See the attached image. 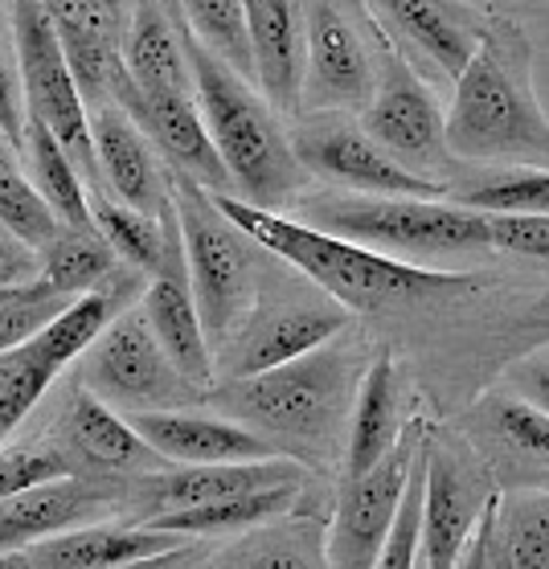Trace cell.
Instances as JSON below:
<instances>
[{"mask_svg": "<svg viewBox=\"0 0 549 569\" xmlns=\"http://www.w3.org/2000/svg\"><path fill=\"white\" fill-rule=\"evenodd\" d=\"M443 136L456 160L549 169V116L533 91V46L517 21H488L476 53L456 74Z\"/></svg>", "mask_w": 549, "mask_h": 569, "instance_id": "obj_1", "label": "cell"}, {"mask_svg": "<svg viewBox=\"0 0 549 569\" xmlns=\"http://www.w3.org/2000/svg\"><path fill=\"white\" fill-rule=\"evenodd\" d=\"M357 381L361 357L353 345H340L332 337L296 361L210 386L206 401L222 418H234L262 435L279 455L320 459L337 451L340 427L353 410Z\"/></svg>", "mask_w": 549, "mask_h": 569, "instance_id": "obj_2", "label": "cell"}, {"mask_svg": "<svg viewBox=\"0 0 549 569\" xmlns=\"http://www.w3.org/2000/svg\"><path fill=\"white\" fill-rule=\"evenodd\" d=\"M218 209L247 233L250 242L274 259H283L291 271H300L325 296L345 303L349 311L386 308L393 299H431L476 291V279L459 271H431L419 262L393 259L373 247L349 242L340 233L316 230L308 221H291L279 209L247 206L242 197L213 193Z\"/></svg>", "mask_w": 549, "mask_h": 569, "instance_id": "obj_3", "label": "cell"}, {"mask_svg": "<svg viewBox=\"0 0 549 569\" xmlns=\"http://www.w3.org/2000/svg\"><path fill=\"white\" fill-rule=\"evenodd\" d=\"M177 29H181V46L189 58V74H193L197 111L206 119V131L230 172V184L247 206H288L300 193L303 164L291 152V136L283 131L274 107L254 91V82L234 74L218 53H210L189 33L181 9H177Z\"/></svg>", "mask_w": 549, "mask_h": 569, "instance_id": "obj_4", "label": "cell"}, {"mask_svg": "<svg viewBox=\"0 0 549 569\" xmlns=\"http://www.w3.org/2000/svg\"><path fill=\"white\" fill-rule=\"evenodd\" d=\"M169 189L177 230H181L189 291H193L206 340L218 352L222 340L247 320L250 303L259 296L254 242L218 209L210 189H201L181 172H169Z\"/></svg>", "mask_w": 549, "mask_h": 569, "instance_id": "obj_5", "label": "cell"}, {"mask_svg": "<svg viewBox=\"0 0 549 569\" xmlns=\"http://www.w3.org/2000/svg\"><path fill=\"white\" fill-rule=\"evenodd\" d=\"M308 226L340 233L393 259H447V254L488 250L485 213L456 201H419V197L337 201V206H316Z\"/></svg>", "mask_w": 549, "mask_h": 569, "instance_id": "obj_6", "label": "cell"}, {"mask_svg": "<svg viewBox=\"0 0 549 569\" xmlns=\"http://www.w3.org/2000/svg\"><path fill=\"white\" fill-rule=\"evenodd\" d=\"M9 33H13L26 111L53 131V140L62 143L66 156L74 160L82 184L103 189L91 143V111H87L79 87H74L62 38H58V26L46 13V4L41 0H9Z\"/></svg>", "mask_w": 549, "mask_h": 569, "instance_id": "obj_7", "label": "cell"}, {"mask_svg": "<svg viewBox=\"0 0 549 569\" xmlns=\"http://www.w3.org/2000/svg\"><path fill=\"white\" fill-rule=\"evenodd\" d=\"M79 381L87 393L107 401L119 415L189 410L197 401H206V389L193 386L189 377L172 369V361L157 345L140 308H123L87 345L79 365Z\"/></svg>", "mask_w": 549, "mask_h": 569, "instance_id": "obj_8", "label": "cell"}, {"mask_svg": "<svg viewBox=\"0 0 549 569\" xmlns=\"http://www.w3.org/2000/svg\"><path fill=\"white\" fill-rule=\"evenodd\" d=\"M381 33L361 0H308L303 9V111L361 116L378 82Z\"/></svg>", "mask_w": 549, "mask_h": 569, "instance_id": "obj_9", "label": "cell"}, {"mask_svg": "<svg viewBox=\"0 0 549 569\" xmlns=\"http://www.w3.org/2000/svg\"><path fill=\"white\" fill-rule=\"evenodd\" d=\"M443 123L447 116L435 103L431 87L390 41L381 38L378 82H373V94L361 111V131L381 152L393 156L406 172H415L422 181L447 184L456 177L459 160L447 148Z\"/></svg>", "mask_w": 549, "mask_h": 569, "instance_id": "obj_10", "label": "cell"}, {"mask_svg": "<svg viewBox=\"0 0 549 569\" xmlns=\"http://www.w3.org/2000/svg\"><path fill=\"white\" fill-rule=\"evenodd\" d=\"M349 323V308L332 296L300 291V287H279V296H267L259 283V296L250 303L247 320L222 340V349L213 352V373L250 377L262 369H274L283 361H296L303 352L320 349L325 340L340 337Z\"/></svg>", "mask_w": 549, "mask_h": 569, "instance_id": "obj_11", "label": "cell"}, {"mask_svg": "<svg viewBox=\"0 0 549 569\" xmlns=\"http://www.w3.org/2000/svg\"><path fill=\"white\" fill-rule=\"evenodd\" d=\"M497 496L485 463L459 439H447L435 427L422 435V512H419V557L427 569H456L476 520L485 517Z\"/></svg>", "mask_w": 549, "mask_h": 569, "instance_id": "obj_12", "label": "cell"}, {"mask_svg": "<svg viewBox=\"0 0 549 569\" xmlns=\"http://www.w3.org/2000/svg\"><path fill=\"white\" fill-rule=\"evenodd\" d=\"M427 422H406L393 447L378 463L345 483L337 512L328 520V566L332 569H373L381 557V545L390 537L398 505H402L410 463L422 447Z\"/></svg>", "mask_w": 549, "mask_h": 569, "instance_id": "obj_13", "label": "cell"}, {"mask_svg": "<svg viewBox=\"0 0 549 569\" xmlns=\"http://www.w3.org/2000/svg\"><path fill=\"white\" fill-rule=\"evenodd\" d=\"M291 152L303 172H316L332 184H345L366 197H419V201H443L447 184L422 181L406 172L393 156H386L369 140L361 123L340 111H316L291 131Z\"/></svg>", "mask_w": 549, "mask_h": 569, "instance_id": "obj_14", "label": "cell"}, {"mask_svg": "<svg viewBox=\"0 0 549 569\" xmlns=\"http://www.w3.org/2000/svg\"><path fill=\"white\" fill-rule=\"evenodd\" d=\"M361 4L393 50H415L447 78H456L468 66L492 21V13L468 0H361Z\"/></svg>", "mask_w": 549, "mask_h": 569, "instance_id": "obj_15", "label": "cell"}, {"mask_svg": "<svg viewBox=\"0 0 549 569\" xmlns=\"http://www.w3.org/2000/svg\"><path fill=\"white\" fill-rule=\"evenodd\" d=\"M201 537H181L169 529H152V525H91V529H66L26 541L0 553V569H116L144 561V557L169 553Z\"/></svg>", "mask_w": 549, "mask_h": 569, "instance_id": "obj_16", "label": "cell"}, {"mask_svg": "<svg viewBox=\"0 0 549 569\" xmlns=\"http://www.w3.org/2000/svg\"><path fill=\"white\" fill-rule=\"evenodd\" d=\"M91 143L94 160H99V177L107 181V193L123 201V206L148 213V218H164L169 213V169L160 164L152 140L140 131V123L123 107H94Z\"/></svg>", "mask_w": 549, "mask_h": 569, "instance_id": "obj_17", "label": "cell"}, {"mask_svg": "<svg viewBox=\"0 0 549 569\" xmlns=\"http://www.w3.org/2000/svg\"><path fill=\"white\" fill-rule=\"evenodd\" d=\"M123 111L140 123V131L157 148V156L169 160V172H181V177L197 181L201 189H210V193H230L234 189L222 156H218L210 131H206V119L197 111L193 94L136 91Z\"/></svg>", "mask_w": 549, "mask_h": 569, "instance_id": "obj_18", "label": "cell"}, {"mask_svg": "<svg viewBox=\"0 0 549 569\" xmlns=\"http://www.w3.org/2000/svg\"><path fill=\"white\" fill-rule=\"evenodd\" d=\"M136 435L164 459V463H250V459H274V447L234 418L193 415V410H144L128 415Z\"/></svg>", "mask_w": 549, "mask_h": 569, "instance_id": "obj_19", "label": "cell"}, {"mask_svg": "<svg viewBox=\"0 0 549 569\" xmlns=\"http://www.w3.org/2000/svg\"><path fill=\"white\" fill-rule=\"evenodd\" d=\"M283 483H303V467L288 455L250 459V463H197L140 476V505L148 508V517H160V512L213 505V500L283 488Z\"/></svg>", "mask_w": 549, "mask_h": 569, "instance_id": "obj_20", "label": "cell"}, {"mask_svg": "<svg viewBox=\"0 0 549 569\" xmlns=\"http://www.w3.org/2000/svg\"><path fill=\"white\" fill-rule=\"evenodd\" d=\"M242 4H247L250 66L259 94L274 111H300L303 4L300 0H242Z\"/></svg>", "mask_w": 549, "mask_h": 569, "instance_id": "obj_21", "label": "cell"}, {"mask_svg": "<svg viewBox=\"0 0 549 569\" xmlns=\"http://www.w3.org/2000/svg\"><path fill=\"white\" fill-rule=\"evenodd\" d=\"M144 311L148 328L157 345L164 349V357L172 361V369L181 377H189L193 386L210 389L213 386V349L206 340L201 316H197L193 291H189V274H184V250L164 267L160 274H152L144 287Z\"/></svg>", "mask_w": 549, "mask_h": 569, "instance_id": "obj_22", "label": "cell"}, {"mask_svg": "<svg viewBox=\"0 0 549 569\" xmlns=\"http://www.w3.org/2000/svg\"><path fill=\"white\" fill-rule=\"evenodd\" d=\"M62 435L66 447L87 467H94L99 476H152V471L169 467L136 435L128 418L111 410L107 401H99L94 393H87V389H79L74 401L66 406Z\"/></svg>", "mask_w": 549, "mask_h": 569, "instance_id": "obj_23", "label": "cell"}, {"mask_svg": "<svg viewBox=\"0 0 549 569\" xmlns=\"http://www.w3.org/2000/svg\"><path fill=\"white\" fill-rule=\"evenodd\" d=\"M116 500V488L70 471V476L46 479V483L13 496V500H0V525L9 529L17 545H26L38 541V537H50V532L82 529V525L107 517Z\"/></svg>", "mask_w": 549, "mask_h": 569, "instance_id": "obj_24", "label": "cell"}, {"mask_svg": "<svg viewBox=\"0 0 549 569\" xmlns=\"http://www.w3.org/2000/svg\"><path fill=\"white\" fill-rule=\"evenodd\" d=\"M123 66H128L136 91L193 94V74H189L172 0H131V21L123 33Z\"/></svg>", "mask_w": 549, "mask_h": 569, "instance_id": "obj_25", "label": "cell"}, {"mask_svg": "<svg viewBox=\"0 0 549 569\" xmlns=\"http://www.w3.org/2000/svg\"><path fill=\"white\" fill-rule=\"evenodd\" d=\"M402 435V386L398 365L390 352H381L366 365L357 381V398L349 410V439H345V479L361 476L390 451Z\"/></svg>", "mask_w": 549, "mask_h": 569, "instance_id": "obj_26", "label": "cell"}, {"mask_svg": "<svg viewBox=\"0 0 549 569\" xmlns=\"http://www.w3.org/2000/svg\"><path fill=\"white\" fill-rule=\"evenodd\" d=\"M87 206H91L94 230L103 233V242L116 250V259L128 262L131 271L152 279L181 254V230H177L172 209L164 218H148L140 209L116 201L107 189H87Z\"/></svg>", "mask_w": 549, "mask_h": 569, "instance_id": "obj_27", "label": "cell"}, {"mask_svg": "<svg viewBox=\"0 0 549 569\" xmlns=\"http://www.w3.org/2000/svg\"><path fill=\"white\" fill-rule=\"evenodd\" d=\"M21 169L29 184L41 193V201L53 209V218L70 230H91V206H87V184H82L74 160L53 140V131L41 119L26 116V143H21Z\"/></svg>", "mask_w": 549, "mask_h": 569, "instance_id": "obj_28", "label": "cell"}, {"mask_svg": "<svg viewBox=\"0 0 549 569\" xmlns=\"http://www.w3.org/2000/svg\"><path fill=\"white\" fill-rule=\"evenodd\" d=\"M300 496V483H283V488H262V492L230 496V500H213V505L177 508V512H160L148 517L152 529H169L181 537H226V532H250L267 525V520L288 517L291 505Z\"/></svg>", "mask_w": 549, "mask_h": 569, "instance_id": "obj_29", "label": "cell"}, {"mask_svg": "<svg viewBox=\"0 0 549 569\" xmlns=\"http://www.w3.org/2000/svg\"><path fill=\"white\" fill-rule=\"evenodd\" d=\"M488 569H549V492L497 496Z\"/></svg>", "mask_w": 549, "mask_h": 569, "instance_id": "obj_30", "label": "cell"}, {"mask_svg": "<svg viewBox=\"0 0 549 569\" xmlns=\"http://www.w3.org/2000/svg\"><path fill=\"white\" fill-rule=\"evenodd\" d=\"M123 262L116 250L103 242V233L94 230H70L62 226L50 247L38 250V283L53 296H87L94 287H103Z\"/></svg>", "mask_w": 549, "mask_h": 569, "instance_id": "obj_31", "label": "cell"}, {"mask_svg": "<svg viewBox=\"0 0 549 569\" xmlns=\"http://www.w3.org/2000/svg\"><path fill=\"white\" fill-rule=\"evenodd\" d=\"M328 525L316 517L303 520H267L259 532L242 541L226 566L234 569H332L325 549Z\"/></svg>", "mask_w": 549, "mask_h": 569, "instance_id": "obj_32", "label": "cell"}, {"mask_svg": "<svg viewBox=\"0 0 549 569\" xmlns=\"http://www.w3.org/2000/svg\"><path fill=\"white\" fill-rule=\"evenodd\" d=\"M480 427L512 467L529 476H549V415L525 398H488L480 406Z\"/></svg>", "mask_w": 549, "mask_h": 569, "instance_id": "obj_33", "label": "cell"}, {"mask_svg": "<svg viewBox=\"0 0 549 569\" xmlns=\"http://www.w3.org/2000/svg\"><path fill=\"white\" fill-rule=\"evenodd\" d=\"M181 21L189 26L201 46L218 53L234 74L254 82L250 66V38H247V4L242 0H177Z\"/></svg>", "mask_w": 549, "mask_h": 569, "instance_id": "obj_34", "label": "cell"}, {"mask_svg": "<svg viewBox=\"0 0 549 569\" xmlns=\"http://www.w3.org/2000/svg\"><path fill=\"white\" fill-rule=\"evenodd\" d=\"M447 197L476 213H549V169H512Z\"/></svg>", "mask_w": 549, "mask_h": 569, "instance_id": "obj_35", "label": "cell"}, {"mask_svg": "<svg viewBox=\"0 0 549 569\" xmlns=\"http://www.w3.org/2000/svg\"><path fill=\"white\" fill-rule=\"evenodd\" d=\"M53 377L58 373L50 365H41L26 345L0 352V439H9L21 427V418L38 406Z\"/></svg>", "mask_w": 549, "mask_h": 569, "instance_id": "obj_36", "label": "cell"}, {"mask_svg": "<svg viewBox=\"0 0 549 569\" xmlns=\"http://www.w3.org/2000/svg\"><path fill=\"white\" fill-rule=\"evenodd\" d=\"M58 26V38L99 41V46H123L131 21V0H58L46 9Z\"/></svg>", "mask_w": 549, "mask_h": 569, "instance_id": "obj_37", "label": "cell"}, {"mask_svg": "<svg viewBox=\"0 0 549 569\" xmlns=\"http://www.w3.org/2000/svg\"><path fill=\"white\" fill-rule=\"evenodd\" d=\"M66 303H70V299L46 291L38 279H33V283H21L17 296L0 308V352H9V349H17V345H26L29 337H38L41 328H46Z\"/></svg>", "mask_w": 549, "mask_h": 569, "instance_id": "obj_38", "label": "cell"}, {"mask_svg": "<svg viewBox=\"0 0 549 569\" xmlns=\"http://www.w3.org/2000/svg\"><path fill=\"white\" fill-rule=\"evenodd\" d=\"M74 467L62 451L50 447H17V451H0V500H13V496L38 488L46 479L70 476Z\"/></svg>", "mask_w": 549, "mask_h": 569, "instance_id": "obj_39", "label": "cell"}, {"mask_svg": "<svg viewBox=\"0 0 549 569\" xmlns=\"http://www.w3.org/2000/svg\"><path fill=\"white\" fill-rule=\"evenodd\" d=\"M488 250L549 259V213H485Z\"/></svg>", "mask_w": 549, "mask_h": 569, "instance_id": "obj_40", "label": "cell"}, {"mask_svg": "<svg viewBox=\"0 0 549 569\" xmlns=\"http://www.w3.org/2000/svg\"><path fill=\"white\" fill-rule=\"evenodd\" d=\"M26 91H21V74L9 62V53L0 46V140L9 143V152L21 164V143H26Z\"/></svg>", "mask_w": 549, "mask_h": 569, "instance_id": "obj_41", "label": "cell"}, {"mask_svg": "<svg viewBox=\"0 0 549 569\" xmlns=\"http://www.w3.org/2000/svg\"><path fill=\"white\" fill-rule=\"evenodd\" d=\"M500 496V492H497ZM497 496L488 500L485 517L476 520V529H471L468 545H463V553H459L456 569H488V529H492V512H497Z\"/></svg>", "mask_w": 549, "mask_h": 569, "instance_id": "obj_42", "label": "cell"}, {"mask_svg": "<svg viewBox=\"0 0 549 569\" xmlns=\"http://www.w3.org/2000/svg\"><path fill=\"white\" fill-rule=\"evenodd\" d=\"M517 386H521L525 401H533L537 410L549 415V365L546 361H529L525 369H517Z\"/></svg>", "mask_w": 549, "mask_h": 569, "instance_id": "obj_43", "label": "cell"}, {"mask_svg": "<svg viewBox=\"0 0 549 569\" xmlns=\"http://www.w3.org/2000/svg\"><path fill=\"white\" fill-rule=\"evenodd\" d=\"M206 557V541H189L181 549H169V553L144 557V561H131V566H116V569H184Z\"/></svg>", "mask_w": 549, "mask_h": 569, "instance_id": "obj_44", "label": "cell"}, {"mask_svg": "<svg viewBox=\"0 0 549 569\" xmlns=\"http://www.w3.org/2000/svg\"><path fill=\"white\" fill-rule=\"evenodd\" d=\"M9 549H17V541H13V537H9V529L0 525V553H9Z\"/></svg>", "mask_w": 549, "mask_h": 569, "instance_id": "obj_45", "label": "cell"}, {"mask_svg": "<svg viewBox=\"0 0 549 569\" xmlns=\"http://www.w3.org/2000/svg\"><path fill=\"white\" fill-rule=\"evenodd\" d=\"M4 29H9V0H0V38H4Z\"/></svg>", "mask_w": 549, "mask_h": 569, "instance_id": "obj_46", "label": "cell"}, {"mask_svg": "<svg viewBox=\"0 0 549 569\" xmlns=\"http://www.w3.org/2000/svg\"><path fill=\"white\" fill-rule=\"evenodd\" d=\"M184 569H206V561H193V566H184Z\"/></svg>", "mask_w": 549, "mask_h": 569, "instance_id": "obj_47", "label": "cell"}, {"mask_svg": "<svg viewBox=\"0 0 549 569\" xmlns=\"http://www.w3.org/2000/svg\"><path fill=\"white\" fill-rule=\"evenodd\" d=\"M41 4H46V9H53V4H58V0H41Z\"/></svg>", "mask_w": 549, "mask_h": 569, "instance_id": "obj_48", "label": "cell"}, {"mask_svg": "<svg viewBox=\"0 0 549 569\" xmlns=\"http://www.w3.org/2000/svg\"><path fill=\"white\" fill-rule=\"evenodd\" d=\"M218 569H234V566H226V561H222V566H218Z\"/></svg>", "mask_w": 549, "mask_h": 569, "instance_id": "obj_49", "label": "cell"}, {"mask_svg": "<svg viewBox=\"0 0 549 569\" xmlns=\"http://www.w3.org/2000/svg\"><path fill=\"white\" fill-rule=\"evenodd\" d=\"M0 233H4V230H0Z\"/></svg>", "mask_w": 549, "mask_h": 569, "instance_id": "obj_50", "label": "cell"}]
</instances>
